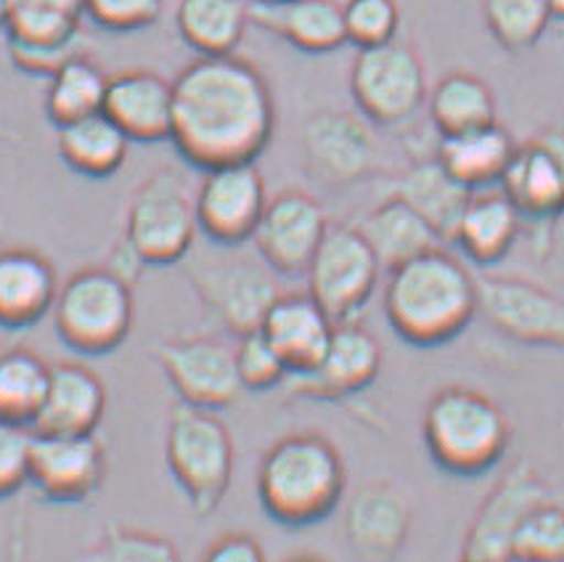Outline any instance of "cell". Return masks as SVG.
<instances>
[{
  "label": "cell",
  "mask_w": 564,
  "mask_h": 562,
  "mask_svg": "<svg viewBox=\"0 0 564 562\" xmlns=\"http://www.w3.org/2000/svg\"><path fill=\"white\" fill-rule=\"evenodd\" d=\"M273 130L271 85L247 58L199 56L173 80L170 141L194 167L254 162Z\"/></svg>",
  "instance_id": "1"
},
{
  "label": "cell",
  "mask_w": 564,
  "mask_h": 562,
  "mask_svg": "<svg viewBox=\"0 0 564 562\" xmlns=\"http://www.w3.org/2000/svg\"><path fill=\"white\" fill-rule=\"evenodd\" d=\"M384 316L400 339L437 348L462 335L480 313V281L443 247L392 268L384 284Z\"/></svg>",
  "instance_id": "2"
},
{
  "label": "cell",
  "mask_w": 564,
  "mask_h": 562,
  "mask_svg": "<svg viewBox=\"0 0 564 562\" xmlns=\"http://www.w3.org/2000/svg\"><path fill=\"white\" fill-rule=\"evenodd\" d=\"M347 469L339 448L321 433H290L262 454L258 499L279 526L305 528L326 520L339 507Z\"/></svg>",
  "instance_id": "3"
},
{
  "label": "cell",
  "mask_w": 564,
  "mask_h": 562,
  "mask_svg": "<svg viewBox=\"0 0 564 562\" xmlns=\"http://www.w3.org/2000/svg\"><path fill=\"white\" fill-rule=\"evenodd\" d=\"M422 435L432 462L456 478L490 473L511 443L509 414L482 390L448 385L430 398Z\"/></svg>",
  "instance_id": "4"
},
{
  "label": "cell",
  "mask_w": 564,
  "mask_h": 562,
  "mask_svg": "<svg viewBox=\"0 0 564 562\" xmlns=\"http://www.w3.org/2000/svg\"><path fill=\"white\" fill-rule=\"evenodd\" d=\"M165 460L194 515H213L234 478V441L220 417L181 401L170 411Z\"/></svg>",
  "instance_id": "5"
},
{
  "label": "cell",
  "mask_w": 564,
  "mask_h": 562,
  "mask_svg": "<svg viewBox=\"0 0 564 562\" xmlns=\"http://www.w3.org/2000/svg\"><path fill=\"white\" fill-rule=\"evenodd\" d=\"M51 313L64 345L85 356H104L120 348L133 329V287L107 266L83 268L58 287Z\"/></svg>",
  "instance_id": "6"
},
{
  "label": "cell",
  "mask_w": 564,
  "mask_h": 562,
  "mask_svg": "<svg viewBox=\"0 0 564 562\" xmlns=\"http://www.w3.org/2000/svg\"><path fill=\"white\" fill-rule=\"evenodd\" d=\"M350 94L373 126H403L427 101V72L409 43L358 48L350 67Z\"/></svg>",
  "instance_id": "7"
},
{
  "label": "cell",
  "mask_w": 564,
  "mask_h": 562,
  "mask_svg": "<svg viewBox=\"0 0 564 562\" xmlns=\"http://www.w3.org/2000/svg\"><path fill=\"white\" fill-rule=\"evenodd\" d=\"M199 220L196 202L173 170H156L135 188L128 207L124 237L152 266L181 263L192 252Z\"/></svg>",
  "instance_id": "8"
},
{
  "label": "cell",
  "mask_w": 564,
  "mask_h": 562,
  "mask_svg": "<svg viewBox=\"0 0 564 562\" xmlns=\"http://www.w3.org/2000/svg\"><path fill=\"white\" fill-rule=\"evenodd\" d=\"M384 268L358 226H329L307 266V292L337 324L358 322Z\"/></svg>",
  "instance_id": "9"
},
{
  "label": "cell",
  "mask_w": 564,
  "mask_h": 562,
  "mask_svg": "<svg viewBox=\"0 0 564 562\" xmlns=\"http://www.w3.org/2000/svg\"><path fill=\"white\" fill-rule=\"evenodd\" d=\"M551 499L549 483L533 462H514L471 518L464 536L462 558L467 562H501L511 560V541L528 512L541 501Z\"/></svg>",
  "instance_id": "10"
},
{
  "label": "cell",
  "mask_w": 564,
  "mask_h": 562,
  "mask_svg": "<svg viewBox=\"0 0 564 562\" xmlns=\"http://www.w3.org/2000/svg\"><path fill=\"white\" fill-rule=\"evenodd\" d=\"M199 231L220 247H239L254 237L268 192L254 162H228L205 170L194 194Z\"/></svg>",
  "instance_id": "11"
},
{
  "label": "cell",
  "mask_w": 564,
  "mask_h": 562,
  "mask_svg": "<svg viewBox=\"0 0 564 562\" xmlns=\"http://www.w3.org/2000/svg\"><path fill=\"white\" fill-rule=\"evenodd\" d=\"M273 268L252 258L196 260L188 266V279L199 298L220 316L236 337L260 329L273 300L281 295L271 277Z\"/></svg>",
  "instance_id": "12"
},
{
  "label": "cell",
  "mask_w": 564,
  "mask_h": 562,
  "mask_svg": "<svg viewBox=\"0 0 564 562\" xmlns=\"http://www.w3.org/2000/svg\"><path fill=\"white\" fill-rule=\"evenodd\" d=\"M107 469V451L94 433L32 435L30 483L43 499L56 505L88 501L104 486Z\"/></svg>",
  "instance_id": "13"
},
{
  "label": "cell",
  "mask_w": 564,
  "mask_h": 562,
  "mask_svg": "<svg viewBox=\"0 0 564 562\" xmlns=\"http://www.w3.org/2000/svg\"><path fill=\"white\" fill-rule=\"evenodd\" d=\"M326 231H329V218L324 205L307 192L286 188L268 199L252 241L260 260H265L273 273L300 277L311 266Z\"/></svg>",
  "instance_id": "14"
},
{
  "label": "cell",
  "mask_w": 564,
  "mask_h": 562,
  "mask_svg": "<svg viewBox=\"0 0 564 562\" xmlns=\"http://www.w3.org/2000/svg\"><path fill=\"white\" fill-rule=\"evenodd\" d=\"M156 361L183 403L220 411L239 398L245 385L236 371L234 348L213 337H181L156 348Z\"/></svg>",
  "instance_id": "15"
},
{
  "label": "cell",
  "mask_w": 564,
  "mask_h": 562,
  "mask_svg": "<svg viewBox=\"0 0 564 562\" xmlns=\"http://www.w3.org/2000/svg\"><path fill=\"white\" fill-rule=\"evenodd\" d=\"M480 311L517 343L564 350V300L533 281L480 279Z\"/></svg>",
  "instance_id": "16"
},
{
  "label": "cell",
  "mask_w": 564,
  "mask_h": 562,
  "mask_svg": "<svg viewBox=\"0 0 564 562\" xmlns=\"http://www.w3.org/2000/svg\"><path fill=\"white\" fill-rule=\"evenodd\" d=\"M501 192L528 220H554L564 213V130L546 128L517 143Z\"/></svg>",
  "instance_id": "17"
},
{
  "label": "cell",
  "mask_w": 564,
  "mask_h": 562,
  "mask_svg": "<svg viewBox=\"0 0 564 562\" xmlns=\"http://www.w3.org/2000/svg\"><path fill=\"white\" fill-rule=\"evenodd\" d=\"M411 499L395 480L373 478L352 494L345 512V536L364 560H392L411 533Z\"/></svg>",
  "instance_id": "18"
},
{
  "label": "cell",
  "mask_w": 564,
  "mask_h": 562,
  "mask_svg": "<svg viewBox=\"0 0 564 562\" xmlns=\"http://www.w3.org/2000/svg\"><path fill=\"white\" fill-rule=\"evenodd\" d=\"M307 167L324 183H356L377 165L379 147L371 128L350 112H318L305 122Z\"/></svg>",
  "instance_id": "19"
},
{
  "label": "cell",
  "mask_w": 564,
  "mask_h": 562,
  "mask_svg": "<svg viewBox=\"0 0 564 562\" xmlns=\"http://www.w3.org/2000/svg\"><path fill=\"white\" fill-rule=\"evenodd\" d=\"M382 371V345L364 329L358 322L334 326L329 348L318 366L307 375L290 377L297 396L318 398V401H337V398L356 396L377 380Z\"/></svg>",
  "instance_id": "20"
},
{
  "label": "cell",
  "mask_w": 564,
  "mask_h": 562,
  "mask_svg": "<svg viewBox=\"0 0 564 562\" xmlns=\"http://www.w3.org/2000/svg\"><path fill=\"white\" fill-rule=\"evenodd\" d=\"M337 322L311 292H286L273 300L260 329L284 358L290 377L307 375L329 348Z\"/></svg>",
  "instance_id": "21"
},
{
  "label": "cell",
  "mask_w": 564,
  "mask_h": 562,
  "mask_svg": "<svg viewBox=\"0 0 564 562\" xmlns=\"http://www.w3.org/2000/svg\"><path fill=\"white\" fill-rule=\"evenodd\" d=\"M107 112L130 141H170L173 83L152 69H128L109 77Z\"/></svg>",
  "instance_id": "22"
},
{
  "label": "cell",
  "mask_w": 564,
  "mask_h": 562,
  "mask_svg": "<svg viewBox=\"0 0 564 562\" xmlns=\"http://www.w3.org/2000/svg\"><path fill=\"white\" fill-rule=\"evenodd\" d=\"M104 411H107V388L94 369L75 361L51 364L48 393L32 422V430L62 435L96 433Z\"/></svg>",
  "instance_id": "23"
},
{
  "label": "cell",
  "mask_w": 564,
  "mask_h": 562,
  "mask_svg": "<svg viewBox=\"0 0 564 562\" xmlns=\"http://www.w3.org/2000/svg\"><path fill=\"white\" fill-rule=\"evenodd\" d=\"M58 279L45 255L11 247L0 250V326L28 329L54 311Z\"/></svg>",
  "instance_id": "24"
},
{
  "label": "cell",
  "mask_w": 564,
  "mask_h": 562,
  "mask_svg": "<svg viewBox=\"0 0 564 562\" xmlns=\"http://www.w3.org/2000/svg\"><path fill=\"white\" fill-rule=\"evenodd\" d=\"M249 17L258 28L281 37L303 54H332L347 43L343 6L337 0L252 3Z\"/></svg>",
  "instance_id": "25"
},
{
  "label": "cell",
  "mask_w": 564,
  "mask_h": 562,
  "mask_svg": "<svg viewBox=\"0 0 564 562\" xmlns=\"http://www.w3.org/2000/svg\"><path fill=\"white\" fill-rule=\"evenodd\" d=\"M522 213L503 192H471L454 231V245L462 247L471 263L496 266L511 252L522 231Z\"/></svg>",
  "instance_id": "26"
},
{
  "label": "cell",
  "mask_w": 564,
  "mask_h": 562,
  "mask_svg": "<svg viewBox=\"0 0 564 562\" xmlns=\"http://www.w3.org/2000/svg\"><path fill=\"white\" fill-rule=\"evenodd\" d=\"M514 152L517 141L496 120L485 128L467 130V133L445 136L437 143L435 160L469 192H480V188L501 183Z\"/></svg>",
  "instance_id": "27"
},
{
  "label": "cell",
  "mask_w": 564,
  "mask_h": 562,
  "mask_svg": "<svg viewBox=\"0 0 564 562\" xmlns=\"http://www.w3.org/2000/svg\"><path fill=\"white\" fill-rule=\"evenodd\" d=\"M358 228L369 239L371 250L377 252L384 271H392V268L409 263L419 255L435 250L443 241L435 228L413 210L409 202L395 197V194L373 207Z\"/></svg>",
  "instance_id": "28"
},
{
  "label": "cell",
  "mask_w": 564,
  "mask_h": 562,
  "mask_svg": "<svg viewBox=\"0 0 564 562\" xmlns=\"http://www.w3.org/2000/svg\"><path fill=\"white\" fill-rule=\"evenodd\" d=\"M58 130V154L85 179H109L128 160L130 139L107 112H96Z\"/></svg>",
  "instance_id": "29"
},
{
  "label": "cell",
  "mask_w": 564,
  "mask_h": 562,
  "mask_svg": "<svg viewBox=\"0 0 564 562\" xmlns=\"http://www.w3.org/2000/svg\"><path fill=\"white\" fill-rule=\"evenodd\" d=\"M249 22L247 0H181L175 9L178 35L199 56L236 54Z\"/></svg>",
  "instance_id": "30"
},
{
  "label": "cell",
  "mask_w": 564,
  "mask_h": 562,
  "mask_svg": "<svg viewBox=\"0 0 564 562\" xmlns=\"http://www.w3.org/2000/svg\"><path fill=\"white\" fill-rule=\"evenodd\" d=\"M395 197L409 202L413 210L435 228L437 237L451 241L471 192L467 186H462L441 162L427 160L413 165L398 181Z\"/></svg>",
  "instance_id": "31"
},
{
  "label": "cell",
  "mask_w": 564,
  "mask_h": 562,
  "mask_svg": "<svg viewBox=\"0 0 564 562\" xmlns=\"http://www.w3.org/2000/svg\"><path fill=\"white\" fill-rule=\"evenodd\" d=\"M430 120L441 139L496 122V96L475 72H448L427 96Z\"/></svg>",
  "instance_id": "32"
},
{
  "label": "cell",
  "mask_w": 564,
  "mask_h": 562,
  "mask_svg": "<svg viewBox=\"0 0 564 562\" xmlns=\"http://www.w3.org/2000/svg\"><path fill=\"white\" fill-rule=\"evenodd\" d=\"M109 75L88 54L69 58L62 69L48 77L45 115L56 128L104 112Z\"/></svg>",
  "instance_id": "33"
},
{
  "label": "cell",
  "mask_w": 564,
  "mask_h": 562,
  "mask_svg": "<svg viewBox=\"0 0 564 562\" xmlns=\"http://www.w3.org/2000/svg\"><path fill=\"white\" fill-rule=\"evenodd\" d=\"M51 382V364L30 348L0 350V420L32 428Z\"/></svg>",
  "instance_id": "34"
},
{
  "label": "cell",
  "mask_w": 564,
  "mask_h": 562,
  "mask_svg": "<svg viewBox=\"0 0 564 562\" xmlns=\"http://www.w3.org/2000/svg\"><path fill=\"white\" fill-rule=\"evenodd\" d=\"M482 17L496 43L514 54L533 48L554 19L549 0H482Z\"/></svg>",
  "instance_id": "35"
},
{
  "label": "cell",
  "mask_w": 564,
  "mask_h": 562,
  "mask_svg": "<svg viewBox=\"0 0 564 562\" xmlns=\"http://www.w3.org/2000/svg\"><path fill=\"white\" fill-rule=\"evenodd\" d=\"M511 560L556 562L564 560V507L541 501L528 512L511 541Z\"/></svg>",
  "instance_id": "36"
},
{
  "label": "cell",
  "mask_w": 564,
  "mask_h": 562,
  "mask_svg": "<svg viewBox=\"0 0 564 562\" xmlns=\"http://www.w3.org/2000/svg\"><path fill=\"white\" fill-rule=\"evenodd\" d=\"M88 560H115V562H175L181 560L178 549L165 536L124 526H107L104 533L85 552Z\"/></svg>",
  "instance_id": "37"
},
{
  "label": "cell",
  "mask_w": 564,
  "mask_h": 562,
  "mask_svg": "<svg viewBox=\"0 0 564 562\" xmlns=\"http://www.w3.org/2000/svg\"><path fill=\"white\" fill-rule=\"evenodd\" d=\"M236 371L245 390L254 393H265V390L279 388L281 382L290 380V369H286L284 358L273 348L271 339L265 337L262 329H252L239 335V345L234 348Z\"/></svg>",
  "instance_id": "38"
},
{
  "label": "cell",
  "mask_w": 564,
  "mask_h": 562,
  "mask_svg": "<svg viewBox=\"0 0 564 562\" xmlns=\"http://www.w3.org/2000/svg\"><path fill=\"white\" fill-rule=\"evenodd\" d=\"M343 19L347 43L373 48L398 37L400 6L398 0H345Z\"/></svg>",
  "instance_id": "39"
},
{
  "label": "cell",
  "mask_w": 564,
  "mask_h": 562,
  "mask_svg": "<svg viewBox=\"0 0 564 562\" xmlns=\"http://www.w3.org/2000/svg\"><path fill=\"white\" fill-rule=\"evenodd\" d=\"M165 0H85V17L109 32H138L160 22Z\"/></svg>",
  "instance_id": "40"
},
{
  "label": "cell",
  "mask_w": 564,
  "mask_h": 562,
  "mask_svg": "<svg viewBox=\"0 0 564 562\" xmlns=\"http://www.w3.org/2000/svg\"><path fill=\"white\" fill-rule=\"evenodd\" d=\"M32 428L0 420V499L30 483Z\"/></svg>",
  "instance_id": "41"
},
{
  "label": "cell",
  "mask_w": 564,
  "mask_h": 562,
  "mask_svg": "<svg viewBox=\"0 0 564 562\" xmlns=\"http://www.w3.org/2000/svg\"><path fill=\"white\" fill-rule=\"evenodd\" d=\"M207 562H262L265 549L249 533H223L205 552Z\"/></svg>",
  "instance_id": "42"
},
{
  "label": "cell",
  "mask_w": 564,
  "mask_h": 562,
  "mask_svg": "<svg viewBox=\"0 0 564 562\" xmlns=\"http://www.w3.org/2000/svg\"><path fill=\"white\" fill-rule=\"evenodd\" d=\"M147 266H152L147 260V255L138 250V247L128 237H122L109 250L107 268L115 273V277H120L124 284L135 287V281L143 277V271H147Z\"/></svg>",
  "instance_id": "43"
},
{
  "label": "cell",
  "mask_w": 564,
  "mask_h": 562,
  "mask_svg": "<svg viewBox=\"0 0 564 562\" xmlns=\"http://www.w3.org/2000/svg\"><path fill=\"white\" fill-rule=\"evenodd\" d=\"M14 11H37V14L85 19V0H17Z\"/></svg>",
  "instance_id": "44"
},
{
  "label": "cell",
  "mask_w": 564,
  "mask_h": 562,
  "mask_svg": "<svg viewBox=\"0 0 564 562\" xmlns=\"http://www.w3.org/2000/svg\"><path fill=\"white\" fill-rule=\"evenodd\" d=\"M14 6L17 0H0V30H6V24H9L11 14H14Z\"/></svg>",
  "instance_id": "45"
},
{
  "label": "cell",
  "mask_w": 564,
  "mask_h": 562,
  "mask_svg": "<svg viewBox=\"0 0 564 562\" xmlns=\"http://www.w3.org/2000/svg\"><path fill=\"white\" fill-rule=\"evenodd\" d=\"M554 19H564V0H549Z\"/></svg>",
  "instance_id": "46"
},
{
  "label": "cell",
  "mask_w": 564,
  "mask_h": 562,
  "mask_svg": "<svg viewBox=\"0 0 564 562\" xmlns=\"http://www.w3.org/2000/svg\"><path fill=\"white\" fill-rule=\"evenodd\" d=\"M254 3H284V0H254Z\"/></svg>",
  "instance_id": "47"
}]
</instances>
